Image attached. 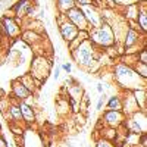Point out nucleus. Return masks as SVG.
<instances>
[{
    "label": "nucleus",
    "instance_id": "f257e3e1",
    "mask_svg": "<svg viewBox=\"0 0 147 147\" xmlns=\"http://www.w3.org/2000/svg\"><path fill=\"white\" fill-rule=\"evenodd\" d=\"M74 57L77 59L78 65H84V66H88L93 62V53H91V46L90 43L85 40L82 41L75 50H74Z\"/></svg>",
    "mask_w": 147,
    "mask_h": 147
},
{
    "label": "nucleus",
    "instance_id": "dca6fc26",
    "mask_svg": "<svg viewBox=\"0 0 147 147\" xmlns=\"http://www.w3.org/2000/svg\"><path fill=\"white\" fill-rule=\"evenodd\" d=\"M97 147H113V146L110 144L109 141H100L99 144H97Z\"/></svg>",
    "mask_w": 147,
    "mask_h": 147
},
{
    "label": "nucleus",
    "instance_id": "f03ea898",
    "mask_svg": "<svg viewBox=\"0 0 147 147\" xmlns=\"http://www.w3.org/2000/svg\"><path fill=\"white\" fill-rule=\"evenodd\" d=\"M91 37H93V40L96 43H99L102 46H110L113 43V34H112V31H110L109 25H103V28L97 30Z\"/></svg>",
    "mask_w": 147,
    "mask_h": 147
},
{
    "label": "nucleus",
    "instance_id": "4be33fe9",
    "mask_svg": "<svg viewBox=\"0 0 147 147\" xmlns=\"http://www.w3.org/2000/svg\"><path fill=\"white\" fill-rule=\"evenodd\" d=\"M97 91H99V93H103V87H102V84L97 85Z\"/></svg>",
    "mask_w": 147,
    "mask_h": 147
},
{
    "label": "nucleus",
    "instance_id": "1a4fd4ad",
    "mask_svg": "<svg viewBox=\"0 0 147 147\" xmlns=\"http://www.w3.org/2000/svg\"><path fill=\"white\" fill-rule=\"evenodd\" d=\"M16 10H18V15H24V13H31L32 9L30 7V3L27 0H21V2L16 5Z\"/></svg>",
    "mask_w": 147,
    "mask_h": 147
},
{
    "label": "nucleus",
    "instance_id": "412c9836",
    "mask_svg": "<svg viewBox=\"0 0 147 147\" xmlns=\"http://www.w3.org/2000/svg\"><path fill=\"white\" fill-rule=\"evenodd\" d=\"M102 105H103V97L99 100V103H97V109H102Z\"/></svg>",
    "mask_w": 147,
    "mask_h": 147
},
{
    "label": "nucleus",
    "instance_id": "f3484780",
    "mask_svg": "<svg viewBox=\"0 0 147 147\" xmlns=\"http://www.w3.org/2000/svg\"><path fill=\"white\" fill-rule=\"evenodd\" d=\"M77 2H78V5L85 6V5H88V3H90V0H77Z\"/></svg>",
    "mask_w": 147,
    "mask_h": 147
},
{
    "label": "nucleus",
    "instance_id": "20e7f679",
    "mask_svg": "<svg viewBox=\"0 0 147 147\" xmlns=\"http://www.w3.org/2000/svg\"><path fill=\"white\" fill-rule=\"evenodd\" d=\"M68 16H69L71 21H74L75 27H78V28H84V27H85V18H84L82 12H81L80 9H75V7H74V9H69Z\"/></svg>",
    "mask_w": 147,
    "mask_h": 147
},
{
    "label": "nucleus",
    "instance_id": "aec40b11",
    "mask_svg": "<svg viewBox=\"0 0 147 147\" xmlns=\"http://www.w3.org/2000/svg\"><path fill=\"white\" fill-rule=\"evenodd\" d=\"M59 72H60V68H56V72H55V80L59 78Z\"/></svg>",
    "mask_w": 147,
    "mask_h": 147
},
{
    "label": "nucleus",
    "instance_id": "a211bd4d",
    "mask_svg": "<svg viewBox=\"0 0 147 147\" xmlns=\"http://www.w3.org/2000/svg\"><path fill=\"white\" fill-rule=\"evenodd\" d=\"M63 69H65L66 72H71V65H69V63H65V65H63Z\"/></svg>",
    "mask_w": 147,
    "mask_h": 147
},
{
    "label": "nucleus",
    "instance_id": "2eb2a0df",
    "mask_svg": "<svg viewBox=\"0 0 147 147\" xmlns=\"http://www.w3.org/2000/svg\"><path fill=\"white\" fill-rule=\"evenodd\" d=\"M140 59H141V63H144V65H146V62H147V52H146V50H143V52H141Z\"/></svg>",
    "mask_w": 147,
    "mask_h": 147
},
{
    "label": "nucleus",
    "instance_id": "9b49d317",
    "mask_svg": "<svg viewBox=\"0 0 147 147\" xmlns=\"http://www.w3.org/2000/svg\"><path fill=\"white\" fill-rule=\"evenodd\" d=\"M109 107L112 109V110H121V109H122V105H121V102H119L118 97H112V99H110Z\"/></svg>",
    "mask_w": 147,
    "mask_h": 147
},
{
    "label": "nucleus",
    "instance_id": "f8f14e48",
    "mask_svg": "<svg viewBox=\"0 0 147 147\" xmlns=\"http://www.w3.org/2000/svg\"><path fill=\"white\" fill-rule=\"evenodd\" d=\"M10 113L12 116H13L15 121H21L22 119V113H21V109L18 106H13V107H10Z\"/></svg>",
    "mask_w": 147,
    "mask_h": 147
},
{
    "label": "nucleus",
    "instance_id": "ddd939ff",
    "mask_svg": "<svg viewBox=\"0 0 147 147\" xmlns=\"http://www.w3.org/2000/svg\"><path fill=\"white\" fill-rule=\"evenodd\" d=\"M59 5L62 9H71L74 5V0H59Z\"/></svg>",
    "mask_w": 147,
    "mask_h": 147
},
{
    "label": "nucleus",
    "instance_id": "6e6552de",
    "mask_svg": "<svg viewBox=\"0 0 147 147\" xmlns=\"http://www.w3.org/2000/svg\"><path fill=\"white\" fill-rule=\"evenodd\" d=\"M19 109H21L22 118H25V119H27V122H32V121H34V113H32V109H31L28 105L22 103Z\"/></svg>",
    "mask_w": 147,
    "mask_h": 147
},
{
    "label": "nucleus",
    "instance_id": "7ed1b4c3",
    "mask_svg": "<svg viewBox=\"0 0 147 147\" xmlns=\"http://www.w3.org/2000/svg\"><path fill=\"white\" fill-rule=\"evenodd\" d=\"M60 34H62V37H63L65 40L71 41V40H74V38H77L78 30H77V27L74 25V24L65 22V24H62V25H60Z\"/></svg>",
    "mask_w": 147,
    "mask_h": 147
},
{
    "label": "nucleus",
    "instance_id": "9d476101",
    "mask_svg": "<svg viewBox=\"0 0 147 147\" xmlns=\"http://www.w3.org/2000/svg\"><path fill=\"white\" fill-rule=\"evenodd\" d=\"M136 41H137V32L134 31V30H129V31H128V34H127V41H125V46H127V47H131Z\"/></svg>",
    "mask_w": 147,
    "mask_h": 147
},
{
    "label": "nucleus",
    "instance_id": "39448f33",
    "mask_svg": "<svg viewBox=\"0 0 147 147\" xmlns=\"http://www.w3.org/2000/svg\"><path fill=\"white\" fill-rule=\"evenodd\" d=\"M105 119L109 125H118L122 119V115H121L119 110H110V112H107L105 115Z\"/></svg>",
    "mask_w": 147,
    "mask_h": 147
},
{
    "label": "nucleus",
    "instance_id": "6ab92c4d",
    "mask_svg": "<svg viewBox=\"0 0 147 147\" xmlns=\"http://www.w3.org/2000/svg\"><path fill=\"white\" fill-rule=\"evenodd\" d=\"M0 147H7V146H6V141H5L2 137H0Z\"/></svg>",
    "mask_w": 147,
    "mask_h": 147
},
{
    "label": "nucleus",
    "instance_id": "423d86ee",
    "mask_svg": "<svg viewBox=\"0 0 147 147\" xmlns=\"http://www.w3.org/2000/svg\"><path fill=\"white\" fill-rule=\"evenodd\" d=\"M13 91H15L16 97H21V99H25L30 94V90L22 82H13Z\"/></svg>",
    "mask_w": 147,
    "mask_h": 147
},
{
    "label": "nucleus",
    "instance_id": "4468645a",
    "mask_svg": "<svg viewBox=\"0 0 147 147\" xmlns=\"http://www.w3.org/2000/svg\"><path fill=\"white\" fill-rule=\"evenodd\" d=\"M138 19H140V25H141V28L146 31V30H147V22H146V12H144V10L138 15Z\"/></svg>",
    "mask_w": 147,
    "mask_h": 147
},
{
    "label": "nucleus",
    "instance_id": "0eeeda50",
    "mask_svg": "<svg viewBox=\"0 0 147 147\" xmlns=\"http://www.w3.org/2000/svg\"><path fill=\"white\" fill-rule=\"evenodd\" d=\"M3 25H5V30H6L7 35H15V34H18V32H19V30H18V27H16V24H15L13 21H12V19L5 18Z\"/></svg>",
    "mask_w": 147,
    "mask_h": 147
}]
</instances>
